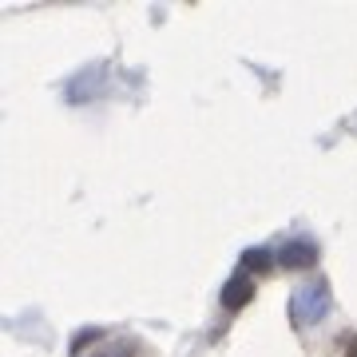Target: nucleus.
Listing matches in <instances>:
<instances>
[{"label": "nucleus", "mask_w": 357, "mask_h": 357, "mask_svg": "<svg viewBox=\"0 0 357 357\" xmlns=\"http://www.w3.org/2000/svg\"><path fill=\"white\" fill-rule=\"evenodd\" d=\"M330 306H333L330 286H326V282H310V286L290 294V321L298 330H310V326H318V321L330 314Z\"/></svg>", "instance_id": "nucleus-1"}, {"label": "nucleus", "mask_w": 357, "mask_h": 357, "mask_svg": "<svg viewBox=\"0 0 357 357\" xmlns=\"http://www.w3.org/2000/svg\"><path fill=\"white\" fill-rule=\"evenodd\" d=\"M318 258H321V250H318L314 238H290V243L278 250V266H286V270H310Z\"/></svg>", "instance_id": "nucleus-2"}, {"label": "nucleus", "mask_w": 357, "mask_h": 357, "mask_svg": "<svg viewBox=\"0 0 357 357\" xmlns=\"http://www.w3.org/2000/svg\"><path fill=\"white\" fill-rule=\"evenodd\" d=\"M100 337H103V330H96V326H91V330H79V333H76V342H72V357H79L91 342H100Z\"/></svg>", "instance_id": "nucleus-5"}, {"label": "nucleus", "mask_w": 357, "mask_h": 357, "mask_svg": "<svg viewBox=\"0 0 357 357\" xmlns=\"http://www.w3.org/2000/svg\"><path fill=\"white\" fill-rule=\"evenodd\" d=\"M274 262H278V255H274V250H266V246H250V250H243V274H250V270L270 274V270H274Z\"/></svg>", "instance_id": "nucleus-4"}, {"label": "nucleus", "mask_w": 357, "mask_h": 357, "mask_svg": "<svg viewBox=\"0 0 357 357\" xmlns=\"http://www.w3.org/2000/svg\"><path fill=\"white\" fill-rule=\"evenodd\" d=\"M96 357H135V342H115L107 349H96Z\"/></svg>", "instance_id": "nucleus-6"}, {"label": "nucleus", "mask_w": 357, "mask_h": 357, "mask_svg": "<svg viewBox=\"0 0 357 357\" xmlns=\"http://www.w3.org/2000/svg\"><path fill=\"white\" fill-rule=\"evenodd\" d=\"M222 310L227 314H238V310H246L250 302H255V278L250 274H234V278H227V286H222Z\"/></svg>", "instance_id": "nucleus-3"}]
</instances>
